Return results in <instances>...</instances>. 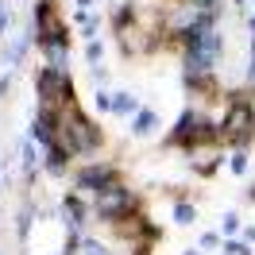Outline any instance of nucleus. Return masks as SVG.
<instances>
[{
  "instance_id": "f257e3e1",
  "label": "nucleus",
  "mask_w": 255,
  "mask_h": 255,
  "mask_svg": "<svg viewBox=\"0 0 255 255\" xmlns=\"http://www.w3.org/2000/svg\"><path fill=\"white\" fill-rule=\"evenodd\" d=\"M112 112L135 120V116H139V101H135V93H112Z\"/></svg>"
},
{
  "instance_id": "f03ea898",
  "label": "nucleus",
  "mask_w": 255,
  "mask_h": 255,
  "mask_svg": "<svg viewBox=\"0 0 255 255\" xmlns=\"http://www.w3.org/2000/svg\"><path fill=\"white\" fill-rule=\"evenodd\" d=\"M155 124H159V112L155 109H139V116L131 120V131H135V135H147Z\"/></svg>"
},
{
  "instance_id": "7ed1b4c3",
  "label": "nucleus",
  "mask_w": 255,
  "mask_h": 255,
  "mask_svg": "<svg viewBox=\"0 0 255 255\" xmlns=\"http://www.w3.org/2000/svg\"><path fill=\"white\" fill-rule=\"evenodd\" d=\"M193 217H197V209H193L190 201H178V205H174V221L178 224H190Z\"/></svg>"
},
{
  "instance_id": "20e7f679",
  "label": "nucleus",
  "mask_w": 255,
  "mask_h": 255,
  "mask_svg": "<svg viewBox=\"0 0 255 255\" xmlns=\"http://www.w3.org/2000/svg\"><path fill=\"white\" fill-rule=\"evenodd\" d=\"M85 58H89L93 66H101V58H105V47H101L97 39H89V47H85Z\"/></svg>"
},
{
  "instance_id": "39448f33",
  "label": "nucleus",
  "mask_w": 255,
  "mask_h": 255,
  "mask_svg": "<svg viewBox=\"0 0 255 255\" xmlns=\"http://www.w3.org/2000/svg\"><path fill=\"white\" fill-rule=\"evenodd\" d=\"M93 105L101 112H112V93H105V89H93Z\"/></svg>"
},
{
  "instance_id": "423d86ee",
  "label": "nucleus",
  "mask_w": 255,
  "mask_h": 255,
  "mask_svg": "<svg viewBox=\"0 0 255 255\" xmlns=\"http://www.w3.org/2000/svg\"><path fill=\"white\" fill-rule=\"evenodd\" d=\"M228 166H232L236 174H244V170H248V151H236V155H232V162H228Z\"/></svg>"
},
{
  "instance_id": "0eeeda50",
  "label": "nucleus",
  "mask_w": 255,
  "mask_h": 255,
  "mask_svg": "<svg viewBox=\"0 0 255 255\" xmlns=\"http://www.w3.org/2000/svg\"><path fill=\"white\" fill-rule=\"evenodd\" d=\"M217 244H221V236H217V232H205V236H201V244H197V252H213Z\"/></svg>"
},
{
  "instance_id": "6e6552de",
  "label": "nucleus",
  "mask_w": 255,
  "mask_h": 255,
  "mask_svg": "<svg viewBox=\"0 0 255 255\" xmlns=\"http://www.w3.org/2000/svg\"><path fill=\"white\" fill-rule=\"evenodd\" d=\"M236 228H240V217L236 213H224L221 217V232H236Z\"/></svg>"
},
{
  "instance_id": "1a4fd4ad",
  "label": "nucleus",
  "mask_w": 255,
  "mask_h": 255,
  "mask_svg": "<svg viewBox=\"0 0 255 255\" xmlns=\"http://www.w3.org/2000/svg\"><path fill=\"white\" fill-rule=\"evenodd\" d=\"M244 244H248V248L255 244V224H248V228H244Z\"/></svg>"
},
{
  "instance_id": "9d476101",
  "label": "nucleus",
  "mask_w": 255,
  "mask_h": 255,
  "mask_svg": "<svg viewBox=\"0 0 255 255\" xmlns=\"http://www.w3.org/2000/svg\"><path fill=\"white\" fill-rule=\"evenodd\" d=\"M248 23H252V31H255V16H252V19H248Z\"/></svg>"
},
{
  "instance_id": "9b49d317",
  "label": "nucleus",
  "mask_w": 255,
  "mask_h": 255,
  "mask_svg": "<svg viewBox=\"0 0 255 255\" xmlns=\"http://www.w3.org/2000/svg\"><path fill=\"white\" fill-rule=\"evenodd\" d=\"M182 255H201V252H182Z\"/></svg>"
}]
</instances>
